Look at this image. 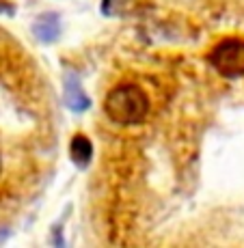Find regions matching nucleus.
I'll use <instances>...</instances> for the list:
<instances>
[{"label": "nucleus", "mask_w": 244, "mask_h": 248, "mask_svg": "<svg viewBox=\"0 0 244 248\" xmlns=\"http://www.w3.org/2000/svg\"><path fill=\"white\" fill-rule=\"evenodd\" d=\"M0 175H2V155H0Z\"/></svg>", "instance_id": "obj_8"}, {"label": "nucleus", "mask_w": 244, "mask_h": 248, "mask_svg": "<svg viewBox=\"0 0 244 248\" xmlns=\"http://www.w3.org/2000/svg\"><path fill=\"white\" fill-rule=\"evenodd\" d=\"M65 104L74 112H84L91 106L89 95L84 93L82 84H80V80L74 74H69L65 78Z\"/></svg>", "instance_id": "obj_3"}, {"label": "nucleus", "mask_w": 244, "mask_h": 248, "mask_svg": "<svg viewBox=\"0 0 244 248\" xmlns=\"http://www.w3.org/2000/svg\"><path fill=\"white\" fill-rule=\"evenodd\" d=\"M33 32H35V37L41 44H52L61 35V17L56 13H41L35 20Z\"/></svg>", "instance_id": "obj_4"}, {"label": "nucleus", "mask_w": 244, "mask_h": 248, "mask_svg": "<svg viewBox=\"0 0 244 248\" xmlns=\"http://www.w3.org/2000/svg\"><path fill=\"white\" fill-rule=\"evenodd\" d=\"M210 67L223 78H244V37H223L208 52Z\"/></svg>", "instance_id": "obj_2"}, {"label": "nucleus", "mask_w": 244, "mask_h": 248, "mask_svg": "<svg viewBox=\"0 0 244 248\" xmlns=\"http://www.w3.org/2000/svg\"><path fill=\"white\" fill-rule=\"evenodd\" d=\"M69 158L78 169H87L93 160V142L84 134H74L69 140Z\"/></svg>", "instance_id": "obj_5"}, {"label": "nucleus", "mask_w": 244, "mask_h": 248, "mask_svg": "<svg viewBox=\"0 0 244 248\" xmlns=\"http://www.w3.org/2000/svg\"><path fill=\"white\" fill-rule=\"evenodd\" d=\"M0 13L2 16H13V4L9 0H0Z\"/></svg>", "instance_id": "obj_7"}, {"label": "nucleus", "mask_w": 244, "mask_h": 248, "mask_svg": "<svg viewBox=\"0 0 244 248\" xmlns=\"http://www.w3.org/2000/svg\"><path fill=\"white\" fill-rule=\"evenodd\" d=\"M151 112V99L136 82H119L104 97V114L121 127L141 125Z\"/></svg>", "instance_id": "obj_1"}, {"label": "nucleus", "mask_w": 244, "mask_h": 248, "mask_svg": "<svg viewBox=\"0 0 244 248\" xmlns=\"http://www.w3.org/2000/svg\"><path fill=\"white\" fill-rule=\"evenodd\" d=\"M141 0H102V13L106 17H126L138 11Z\"/></svg>", "instance_id": "obj_6"}]
</instances>
